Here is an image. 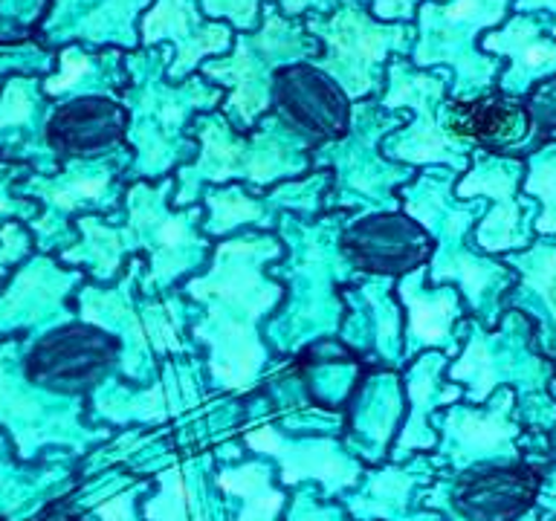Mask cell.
<instances>
[{
  "instance_id": "cell-1",
  "label": "cell",
  "mask_w": 556,
  "mask_h": 521,
  "mask_svg": "<svg viewBox=\"0 0 556 521\" xmlns=\"http://www.w3.org/2000/svg\"><path fill=\"white\" fill-rule=\"evenodd\" d=\"M281 258L285 241L278 234H232L215 243L206 269L182 284V295L200 304L191 336L206 347V377L215 389L252 391L269 365L261 325L285 298V287L269 278V264Z\"/></svg>"
},
{
  "instance_id": "cell-22",
  "label": "cell",
  "mask_w": 556,
  "mask_h": 521,
  "mask_svg": "<svg viewBox=\"0 0 556 521\" xmlns=\"http://www.w3.org/2000/svg\"><path fill=\"white\" fill-rule=\"evenodd\" d=\"M542 490L539 469L519 460L464 469L452 486V504L467 521H516Z\"/></svg>"
},
{
  "instance_id": "cell-43",
  "label": "cell",
  "mask_w": 556,
  "mask_h": 521,
  "mask_svg": "<svg viewBox=\"0 0 556 521\" xmlns=\"http://www.w3.org/2000/svg\"><path fill=\"white\" fill-rule=\"evenodd\" d=\"M290 521H330L328 512H319V510H313L311 501H295L293 507V516H290Z\"/></svg>"
},
{
  "instance_id": "cell-23",
  "label": "cell",
  "mask_w": 556,
  "mask_h": 521,
  "mask_svg": "<svg viewBox=\"0 0 556 521\" xmlns=\"http://www.w3.org/2000/svg\"><path fill=\"white\" fill-rule=\"evenodd\" d=\"M243 441L252 452L278 460L285 484H299L304 478H316L330 495H337L345 486H354L363 475V467L348 452L339 449V443L330 437L290 441L285 434H278L273 425H261V429L247 432Z\"/></svg>"
},
{
  "instance_id": "cell-29",
  "label": "cell",
  "mask_w": 556,
  "mask_h": 521,
  "mask_svg": "<svg viewBox=\"0 0 556 521\" xmlns=\"http://www.w3.org/2000/svg\"><path fill=\"white\" fill-rule=\"evenodd\" d=\"M128 61L119 50L87 52L78 43L64 47L59 55V73L43 81L47 96H111L119 99L128 87Z\"/></svg>"
},
{
  "instance_id": "cell-40",
  "label": "cell",
  "mask_w": 556,
  "mask_h": 521,
  "mask_svg": "<svg viewBox=\"0 0 556 521\" xmlns=\"http://www.w3.org/2000/svg\"><path fill=\"white\" fill-rule=\"evenodd\" d=\"M96 516L102 521H137L134 512V493H125L119 498H111L96 507Z\"/></svg>"
},
{
  "instance_id": "cell-10",
  "label": "cell",
  "mask_w": 556,
  "mask_h": 521,
  "mask_svg": "<svg viewBox=\"0 0 556 521\" xmlns=\"http://www.w3.org/2000/svg\"><path fill=\"white\" fill-rule=\"evenodd\" d=\"M174 177L163 180H137L125 191V208H128V226H122L128 234L134 252H146V272L139 278V290L146 295L165 293L182 276L206 267L212 255V243L203 232V206L174 208Z\"/></svg>"
},
{
  "instance_id": "cell-4",
  "label": "cell",
  "mask_w": 556,
  "mask_h": 521,
  "mask_svg": "<svg viewBox=\"0 0 556 521\" xmlns=\"http://www.w3.org/2000/svg\"><path fill=\"white\" fill-rule=\"evenodd\" d=\"M194 139L198 156L174 174V208L194 206L206 186L243 182L255 191H267L276 182L313 171L311 145L290 134L273 113L250 134H241L220 111L200 113L194 119Z\"/></svg>"
},
{
  "instance_id": "cell-16",
  "label": "cell",
  "mask_w": 556,
  "mask_h": 521,
  "mask_svg": "<svg viewBox=\"0 0 556 521\" xmlns=\"http://www.w3.org/2000/svg\"><path fill=\"white\" fill-rule=\"evenodd\" d=\"M235 33L224 21H208L200 0H154L139 21V47L168 43L174 59L165 78L180 85L200 64L232 50Z\"/></svg>"
},
{
  "instance_id": "cell-36",
  "label": "cell",
  "mask_w": 556,
  "mask_h": 521,
  "mask_svg": "<svg viewBox=\"0 0 556 521\" xmlns=\"http://www.w3.org/2000/svg\"><path fill=\"white\" fill-rule=\"evenodd\" d=\"M38 111V90L33 78H12L0 93V134L12 128H29Z\"/></svg>"
},
{
  "instance_id": "cell-30",
  "label": "cell",
  "mask_w": 556,
  "mask_h": 521,
  "mask_svg": "<svg viewBox=\"0 0 556 521\" xmlns=\"http://www.w3.org/2000/svg\"><path fill=\"white\" fill-rule=\"evenodd\" d=\"M78 229H81V243L64 252V260L87 264L99 281H111L119 276L125 264H130L134 250L122 226L104 224L99 217H81Z\"/></svg>"
},
{
  "instance_id": "cell-41",
  "label": "cell",
  "mask_w": 556,
  "mask_h": 521,
  "mask_svg": "<svg viewBox=\"0 0 556 521\" xmlns=\"http://www.w3.org/2000/svg\"><path fill=\"white\" fill-rule=\"evenodd\" d=\"M513 12H521V15H545L551 21V35L556 38V0H513Z\"/></svg>"
},
{
  "instance_id": "cell-34",
  "label": "cell",
  "mask_w": 556,
  "mask_h": 521,
  "mask_svg": "<svg viewBox=\"0 0 556 521\" xmlns=\"http://www.w3.org/2000/svg\"><path fill=\"white\" fill-rule=\"evenodd\" d=\"M521 194L536 200L539 215L533 220L536 238L556 241V139H547L533 154L525 156V180Z\"/></svg>"
},
{
  "instance_id": "cell-5",
  "label": "cell",
  "mask_w": 556,
  "mask_h": 521,
  "mask_svg": "<svg viewBox=\"0 0 556 521\" xmlns=\"http://www.w3.org/2000/svg\"><path fill=\"white\" fill-rule=\"evenodd\" d=\"M319 55V41L304 29V21L278 12L273 0L261 7V24L252 33H235L232 50L200 64V76L224 90L217 111L241 134L258 128L269 113V93L278 69Z\"/></svg>"
},
{
  "instance_id": "cell-33",
  "label": "cell",
  "mask_w": 556,
  "mask_h": 521,
  "mask_svg": "<svg viewBox=\"0 0 556 521\" xmlns=\"http://www.w3.org/2000/svg\"><path fill=\"white\" fill-rule=\"evenodd\" d=\"M278 12L287 17L328 15L339 7V0H273ZM261 7L264 0H200V9L208 21H224L232 26V33H252L261 24Z\"/></svg>"
},
{
  "instance_id": "cell-12",
  "label": "cell",
  "mask_w": 556,
  "mask_h": 521,
  "mask_svg": "<svg viewBox=\"0 0 556 521\" xmlns=\"http://www.w3.org/2000/svg\"><path fill=\"white\" fill-rule=\"evenodd\" d=\"M142 272H146L142 264L130 260L119 287L113 290L90 287L81 295V321L119 339V373L137 389H142L154 377L160 359L189 351V345L182 342L180 307L172 298L137 307L134 281L142 278Z\"/></svg>"
},
{
  "instance_id": "cell-45",
  "label": "cell",
  "mask_w": 556,
  "mask_h": 521,
  "mask_svg": "<svg viewBox=\"0 0 556 521\" xmlns=\"http://www.w3.org/2000/svg\"><path fill=\"white\" fill-rule=\"evenodd\" d=\"M47 521H87V519H81V516H70V512H64V516H52V519H47Z\"/></svg>"
},
{
  "instance_id": "cell-6",
  "label": "cell",
  "mask_w": 556,
  "mask_h": 521,
  "mask_svg": "<svg viewBox=\"0 0 556 521\" xmlns=\"http://www.w3.org/2000/svg\"><path fill=\"white\" fill-rule=\"evenodd\" d=\"M406 113L386 111L371 99L354 104L351 128L342 139L311 151L313 168L333 177L328 191V212H394L400 208L397 191L415 177V168L391 163L382 154V139L403 128Z\"/></svg>"
},
{
  "instance_id": "cell-8",
  "label": "cell",
  "mask_w": 556,
  "mask_h": 521,
  "mask_svg": "<svg viewBox=\"0 0 556 521\" xmlns=\"http://www.w3.org/2000/svg\"><path fill=\"white\" fill-rule=\"evenodd\" d=\"M450 69H420L408 59H391L386 67V85L377 104L386 111L406 113L403 128L382 139V154L391 163L408 168H450L464 174L469 168L472 148L452 137L446 128L450 102Z\"/></svg>"
},
{
  "instance_id": "cell-14",
  "label": "cell",
  "mask_w": 556,
  "mask_h": 521,
  "mask_svg": "<svg viewBox=\"0 0 556 521\" xmlns=\"http://www.w3.org/2000/svg\"><path fill=\"white\" fill-rule=\"evenodd\" d=\"M269 113L290 134L311 145V151L337 142L351 128L354 102L337 85V78L313 61L278 69L269 93Z\"/></svg>"
},
{
  "instance_id": "cell-13",
  "label": "cell",
  "mask_w": 556,
  "mask_h": 521,
  "mask_svg": "<svg viewBox=\"0 0 556 521\" xmlns=\"http://www.w3.org/2000/svg\"><path fill=\"white\" fill-rule=\"evenodd\" d=\"M525 156L472 151L469 168L455 182V198L484 200L486 212L472 229V246L484 255H510L528 250L536 232V200L521 194Z\"/></svg>"
},
{
  "instance_id": "cell-7",
  "label": "cell",
  "mask_w": 556,
  "mask_h": 521,
  "mask_svg": "<svg viewBox=\"0 0 556 521\" xmlns=\"http://www.w3.org/2000/svg\"><path fill=\"white\" fill-rule=\"evenodd\" d=\"M513 15V0H426L415 15L408 61L420 69H450V102L495 90L502 61L481 50V38Z\"/></svg>"
},
{
  "instance_id": "cell-20",
  "label": "cell",
  "mask_w": 556,
  "mask_h": 521,
  "mask_svg": "<svg viewBox=\"0 0 556 521\" xmlns=\"http://www.w3.org/2000/svg\"><path fill=\"white\" fill-rule=\"evenodd\" d=\"M481 50L504 64L495 90L513 99H525L539 81L556 76V38L545 15L513 12L481 38Z\"/></svg>"
},
{
  "instance_id": "cell-2",
  "label": "cell",
  "mask_w": 556,
  "mask_h": 521,
  "mask_svg": "<svg viewBox=\"0 0 556 521\" xmlns=\"http://www.w3.org/2000/svg\"><path fill=\"white\" fill-rule=\"evenodd\" d=\"M455 182L458 174L450 168H426L400 186V206L434 241L432 258L426 264L429 287H455L472 319L493 330L504 316V298L516 284V272L467 241L484 217L486 203L455 198Z\"/></svg>"
},
{
  "instance_id": "cell-42",
  "label": "cell",
  "mask_w": 556,
  "mask_h": 521,
  "mask_svg": "<svg viewBox=\"0 0 556 521\" xmlns=\"http://www.w3.org/2000/svg\"><path fill=\"white\" fill-rule=\"evenodd\" d=\"M24 250H26L24 234L17 232L15 226H7V232H3V246H0V269L7 267L9 260H15Z\"/></svg>"
},
{
  "instance_id": "cell-35",
  "label": "cell",
  "mask_w": 556,
  "mask_h": 521,
  "mask_svg": "<svg viewBox=\"0 0 556 521\" xmlns=\"http://www.w3.org/2000/svg\"><path fill=\"white\" fill-rule=\"evenodd\" d=\"M415 484V478L400 475V472H382L377 481L371 484L365 498H356L351 501V510L356 516H389L394 507H403L406 504V493Z\"/></svg>"
},
{
  "instance_id": "cell-9",
  "label": "cell",
  "mask_w": 556,
  "mask_h": 521,
  "mask_svg": "<svg viewBox=\"0 0 556 521\" xmlns=\"http://www.w3.org/2000/svg\"><path fill=\"white\" fill-rule=\"evenodd\" d=\"M304 29L319 41L313 59L351 102H365L382 93L391 55L406 59L415 47V24H382L365 0H339L328 15H304Z\"/></svg>"
},
{
  "instance_id": "cell-19",
  "label": "cell",
  "mask_w": 556,
  "mask_h": 521,
  "mask_svg": "<svg viewBox=\"0 0 556 521\" xmlns=\"http://www.w3.org/2000/svg\"><path fill=\"white\" fill-rule=\"evenodd\" d=\"M516 391L498 389L486 406H450L443 411V437L450 441V458L455 467L478 463H507L519 460V423L513 420Z\"/></svg>"
},
{
  "instance_id": "cell-37",
  "label": "cell",
  "mask_w": 556,
  "mask_h": 521,
  "mask_svg": "<svg viewBox=\"0 0 556 521\" xmlns=\"http://www.w3.org/2000/svg\"><path fill=\"white\" fill-rule=\"evenodd\" d=\"M163 493L156 495L154 501L146 504V519L148 521H186V484L177 469L165 472L163 478Z\"/></svg>"
},
{
  "instance_id": "cell-15",
  "label": "cell",
  "mask_w": 556,
  "mask_h": 521,
  "mask_svg": "<svg viewBox=\"0 0 556 521\" xmlns=\"http://www.w3.org/2000/svg\"><path fill=\"white\" fill-rule=\"evenodd\" d=\"M339 246L356 272L377 278L408 276L426 267L434 252L429 232L400 208L354 215L342 224Z\"/></svg>"
},
{
  "instance_id": "cell-27",
  "label": "cell",
  "mask_w": 556,
  "mask_h": 521,
  "mask_svg": "<svg viewBox=\"0 0 556 521\" xmlns=\"http://www.w3.org/2000/svg\"><path fill=\"white\" fill-rule=\"evenodd\" d=\"M446 368H450V356L441 351H426L415 356L406 368L408 420L394 443V458L432 449L438 443V432H432L434 411L455 406L464 397V389L446 380Z\"/></svg>"
},
{
  "instance_id": "cell-39",
  "label": "cell",
  "mask_w": 556,
  "mask_h": 521,
  "mask_svg": "<svg viewBox=\"0 0 556 521\" xmlns=\"http://www.w3.org/2000/svg\"><path fill=\"white\" fill-rule=\"evenodd\" d=\"M365 3L382 24H415L417 7L426 0H365Z\"/></svg>"
},
{
  "instance_id": "cell-44",
  "label": "cell",
  "mask_w": 556,
  "mask_h": 521,
  "mask_svg": "<svg viewBox=\"0 0 556 521\" xmlns=\"http://www.w3.org/2000/svg\"><path fill=\"white\" fill-rule=\"evenodd\" d=\"M539 501L545 504L547 510H556V472L551 475V486H547L545 493H542V498H539Z\"/></svg>"
},
{
  "instance_id": "cell-28",
  "label": "cell",
  "mask_w": 556,
  "mask_h": 521,
  "mask_svg": "<svg viewBox=\"0 0 556 521\" xmlns=\"http://www.w3.org/2000/svg\"><path fill=\"white\" fill-rule=\"evenodd\" d=\"M394 278H365L345 290L348 307L363 313V342L356 351H368L386 368H394L403 359V330H400V304L391 293Z\"/></svg>"
},
{
  "instance_id": "cell-38",
  "label": "cell",
  "mask_w": 556,
  "mask_h": 521,
  "mask_svg": "<svg viewBox=\"0 0 556 521\" xmlns=\"http://www.w3.org/2000/svg\"><path fill=\"white\" fill-rule=\"evenodd\" d=\"M525 104H528L530 119H533V128L542 139H556V76L539 81L528 96H525Z\"/></svg>"
},
{
  "instance_id": "cell-17",
  "label": "cell",
  "mask_w": 556,
  "mask_h": 521,
  "mask_svg": "<svg viewBox=\"0 0 556 521\" xmlns=\"http://www.w3.org/2000/svg\"><path fill=\"white\" fill-rule=\"evenodd\" d=\"M119 339L96 325H67L55 330L29 356V377L43 389L78 394L119 368Z\"/></svg>"
},
{
  "instance_id": "cell-24",
  "label": "cell",
  "mask_w": 556,
  "mask_h": 521,
  "mask_svg": "<svg viewBox=\"0 0 556 521\" xmlns=\"http://www.w3.org/2000/svg\"><path fill=\"white\" fill-rule=\"evenodd\" d=\"M47 128L55 151L73 160H96L125 145L128 111L111 96H78L52 113Z\"/></svg>"
},
{
  "instance_id": "cell-32",
  "label": "cell",
  "mask_w": 556,
  "mask_h": 521,
  "mask_svg": "<svg viewBox=\"0 0 556 521\" xmlns=\"http://www.w3.org/2000/svg\"><path fill=\"white\" fill-rule=\"evenodd\" d=\"M363 391L356 394L354 403V425L356 432L380 437V449H386V441L394 434V425L403 411V397H400L397 373L380 371L363 380Z\"/></svg>"
},
{
  "instance_id": "cell-21",
  "label": "cell",
  "mask_w": 556,
  "mask_h": 521,
  "mask_svg": "<svg viewBox=\"0 0 556 521\" xmlns=\"http://www.w3.org/2000/svg\"><path fill=\"white\" fill-rule=\"evenodd\" d=\"M397 302L406 310L403 333V359H415L426 351H441L446 356L460 354V321L464 298L452 284L426 287V267L412 269L397 281Z\"/></svg>"
},
{
  "instance_id": "cell-11",
  "label": "cell",
  "mask_w": 556,
  "mask_h": 521,
  "mask_svg": "<svg viewBox=\"0 0 556 521\" xmlns=\"http://www.w3.org/2000/svg\"><path fill=\"white\" fill-rule=\"evenodd\" d=\"M467 342L446 368V380L464 389L469 406H484L498 389H513L516 397H542L554 380L551 363L536 345L533 321L519 310H504L502 321L486 330L472 316L464 319Z\"/></svg>"
},
{
  "instance_id": "cell-46",
  "label": "cell",
  "mask_w": 556,
  "mask_h": 521,
  "mask_svg": "<svg viewBox=\"0 0 556 521\" xmlns=\"http://www.w3.org/2000/svg\"><path fill=\"white\" fill-rule=\"evenodd\" d=\"M9 208H12V203H9L7 198H0V215H3V212H9Z\"/></svg>"
},
{
  "instance_id": "cell-26",
  "label": "cell",
  "mask_w": 556,
  "mask_h": 521,
  "mask_svg": "<svg viewBox=\"0 0 556 521\" xmlns=\"http://www.w3.org/2000/svg\"><path fill=\"white\" fill-rule=\"evenodd\" d=\"M154 0H59L50 38H76L102 50H139V21Z\"/></svg>"
},
{
  "instance_id": "cell-25",
  "label": "cell",
  "mask_w": 556,
  "mask_h": 521,
  "mask_svg": "<svg viewBox=\"0 0 556 521\" xmlns=\"http://www.w3.org/2000/svg\"><path fill=\"white\" fill-rule=\"evenodd\" d=\"M504 264L516 272L504 310L525 313L536 328L539 351L556 363V241L539 238L528 250L504 255Z\"/></svg>"
},
{
  "instance_id": "cell-31",
  "label": "cell",
  "mask_w": 556,
  "mask_h": 521,
  "mask_svg": "<svg viewBox=\"0 0 556 521\" xmlns=\"http://www.w3.org/2000/svg\"><path fill=\"white\" fill-rule=\"evenodd\" d=\"M217 484L224 493L241 498L238 521H278V512L285 507V493L273 486V469L264 460L224 469L217 475Z\"/></svg>"
},
{
  "instance_id": "cell-18",
  "label": "cell",
  "mask_w": 556,
  "mask_h": 521,
  "mask_svg": "<svg viewBox=\"0 0 556 521\" xmlns=\"http://www.w3.org/2000/svg\"><path fill=\"white\" fill-rule=\"evenodd\" d=\"M446 128L472 151L504 156H528L545 139L539 137L525 99L490 90L476 99L446 102Z\"/></svg>"
},
{
  "instance_id": "cell-3",
  "label": "cell",
  "mask_w": 556,
  "mask_h": 521,
  "mask_svg": "<svg viewBox=\"0 0 556 521\" xmlns=\"http://www.w3.org/2000/svg\"><path fill=\"white\" fill-rule=\"evenodd\" d=\"M174 50L168 43L139 47L128 52V87L119 102L128 111L125 145L134 154L130 174L137 180H163L198 156L194 119L200 113L217 111L224 104V90L208 85L194 73L180 85L165 78Z\"/></svg>"
},
{
  "instance_id": "cell-47",
  "label": "cell",
  "mask_w": 556,
  "mask_h": 521,
  "mask_svg": "<svg viewBox=\"0 0 556 521\" xmlns=\"http://www.w3.org/2000/svg\"><path fill=\"white\" fill-rule=\"evenodd\" d=\"M521 521H533V516H528V512H525V519H521Z\"/></svg>"
}]
</instances>
